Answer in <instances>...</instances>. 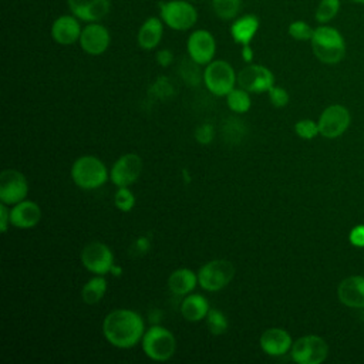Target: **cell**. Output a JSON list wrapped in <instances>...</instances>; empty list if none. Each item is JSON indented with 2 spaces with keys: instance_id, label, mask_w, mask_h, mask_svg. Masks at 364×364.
Listing matches in <instances>:
<instances>
[{
  "instance_id": "1",
  "label": "cell",
  "mask_w": 364,
  "mask_h": 364,
  "mask_svg": "<svg viewBox=\"0 0 364 364\" xmlns=\"http://www.w3.org/2000/svg\"><path fill=\"white\" fill-rule=\"evenodd\" d=\"M145 333V323L139 313L131 309H115L102 320L105 340L117 348L136 346Z\"/></svg>"
},
{
  "instance_id": "2",
  "label": "cell",
  "mask_w": 364,
  "mask_h": 364,
  "mask_svg": "<svg viewBox=\"0 0 364 364\" xmlns=\"http://www.w3.org/2000/svg\"><path fill=\"white\" fill-rule=\"evenodd\" d=\"M310 43L314 55L324 64H337L346 55V41L334 27L324 24L314 28Z\"/></svg>"
},
{
  "instance_id": "3",
  "label": "cell",
  "mask_w": 364,
  "mask_h": 364,
  "mask_svg": "<svg viewBox=\"0 0 364 364\" xmlns=\"http://www.w3.org/2000/svg\"><path fill=\"white\" fill-rule=\"evenodd\" d=\"M109 178L105 164L94 155H82L77 158L71 166V179L81 189H97Z\"/></svg>"
},
{
  "instance_id": "4",
  "label": "cell",
  "mask_w": 364,
  "mask_h": 364,
  "mask_svg": "<svg viewBox=\"0 0 364 364\" xmlns=\"http://www.w3.org/2000/svg\"><path fill=\"white\" fill-rule=\"evenodd\" d=\"M141 346L148 358L161 363L169 360L175 354L176 340L171 330L164 326L154 324L145 330Z\"/></svg>"
},
{
  "instance_id": "5",
  "label": "cell",
  "mask_w": 364,
  "mask_h": 364,
  "mask_svg": "<svg viewBox=\"0 0 364 364\" xmlns=\"http://www.w3.org/2000/svg\"><path fill=\"white\" fill-rule=\"evenodd\" d=\"M203 82L209 92L218 97H226L237 82L233 67L225 60H212L203 71Z\"/></svg>"
},
{
  "instance_id": "6",
  "label": "cell",
  "mask_w": 364,
  "mask_h": 364,
  "mask_svg": "<svg viewBox=\"0 0 364 364\" xmlns=\"http://www.w3.org/2000/svg\"><path fill=\"white\" fill-rule=\"evenodd\" d=\"M235 276V266L226 259H213L198 270V283L206 291L225 289Z\"/></svg>"
},
{
  "instance_id": "7",
  "label": "cell",
  "mask_w": 364,
  "mask_h": 364,
  "mask_svg": "<svg viewBox=\"0 0 364 364\" xmlns=\"http://www.w3.org/2000/svg\"><path fill=\"white\" fill-rule=\"evenodd\" d=\"M159 13L164 23L176 31L191 28L198 18L195 7L183 0H169L159 3Z\"/></svg>"
},
{
  "instance_id": "8",
  "label": "cell",
  "mask_w": 364,
  "mask_h": 364,
  "mask_svg": "<svg viewBox=\"0 0 364 364\" xmlns=\"http://www.w3.org/2000/svg\"><path fill=\"white\" fill-rule=\"evenodd\" d=\"M290 354L297 364H320L328 354V346L324 338L309 334L293 343Z\"/></svg>"
},
{
  "instance_id": "9",
  "label": "cell",
  "mask_w": 364,
  "mask_h": 364,
  "mask_svg": "<svg viewBox=\"0 0 364 364\" xmlns=\"http://www.w3.org/2000/svg\"><path fill=\"white\" fill-rule=\"evenodd\" d=\"M81 263L90 273L102 276L109 273L115 264L112 250L100 240H92L82 247Z\"/></svg>"
},
{
  "instance_id": "10",
  "label": "cell",
  "mask_w": 364,
  "mask_h": 364,
  "mask_svg": "<svg viewBox=\"0 0 364 364\" xmlns=\"http://www.w3.org/2000/svg\"><path fill=\"white\" fill-rule=\"evenodd\" d=\"M28 193V182L17 169H4L0 173V200L13 206L26 199Z\"/></svg>"
},
{
  "instance_id": "11",
  "label": "cell",
  "mask_w": 364,
  "mask_h": 364,
  "mask_svg": "<svg viewBox=\"0 0 364 364\" xmlns=\"http://www.w3.org/2000/svg\"><path fill=\"white\" fill-rule=\"evenodd\" d=\"M237 84L249 92H267L274 85V75L264 65L249 64L239 71Z\"/></svg>"
},
{
  "instance_id": "12",
  "label": "cell",
  "mask_w": 364,
  "mask_h": 364,
  "mask_svg": "<svg viewBox=\"0 0 364 364\" xmlns=\"http://www.w3.org/2000/svg\"><path fill=\"white\" fill-rule=\"evenodd\" d=\"M142 172V159L136 154L121 155L109 169V179L115 186H131Z\"/></svg>"
},
{
  "instance_id": "13",
  "label": "cell",
  "mask_w": 364,
  "mask_h": 364,
  "mask_svg": "<svg viewBox=\"0 0 364 364\" xmlns=\"http://www.w3.org/2000/svg\"><path fill=\"white\" fill-rule=\"evenodd\" d=\"M318 131L324 138L340 136L350 125V112L346 107L334 104L327 107L318 118Z\"/></svg>"
},
{
  "instance_id": "14",
  "label": "cell",
  "mask_w": 364,
  "mask_h": 364,
  "mask_svg": "<svg viewBox=\"0 0 364 364\" xmlns=\"http://www.w3.org/2000/svg\"><path fill=\"white\" fill-rule=\"evenodd\" d=\"M189 58L199 64L206 65L209 64L216 53V41L215 37L206 30H195L186 43Z\"/></svg>"
},
{
  "instance_id": "15",
  "label": "cell",
  "mask_w": 364,
  "mask_h": 364,
  "mask_svg": "<svg viewBox=\"0 0 364 364\" xmlns=\"http://www.w3.org/2000/svg\"><path fill=\"white\" fill-rule=\"evenodd\" d=\"M109 41L111 37L108 30L98 23H90L85 26L80 36V46L90 55L102 54L108 48Z\"/></svg>"
},
{
  "instance_id": "16",
  "label": "cell",
  "mask_w": 364,
  "mask_h": 364,
  "mask_svg": "<svg viewBox=\"0 0 364 364\" xmlns=\"http://www.w3.org/2000/svg\"><path fill=\"white\" fill-rule=\"evenodd\" d=\"M260 348L272 357H280L290 351L293 346L291 336L280 327H270L264 330L259 338Z\"/></svg>"
},
{
  "instance_id": "17",
  "label": "cell",
  "mask_w": 364,
  "mask_h": 364,
  "mask_svg": "<svg viewBox=\"0 0 364 364\" xmlns=\"http://www.w3.org/2000/svg\"><path fill=\"white\" fill-rule=\"evenodd\" d=\"M41 219V209L33 200H21L10 206V223L17 229H31Z\"/></svg>"
},
{
  "instance_id": "18",
  "label": "cell",
  "mask_w": 364,
  "mask_h": 364,
  "mask_svg": "<svg viewBox=\"0 0 364 364\" xmlns=\"http://www.w3.org/2000/svg\"><path fill=\"white\" fill-rule=\"evenodd\" d=\"M71 13L84 21L95 23L109 11V0H68Z\"/></svg>"
},
{
  "instance_id": "19",
  "label": "cell",
  "mask_w": 364,
  "mask_h": 364,
  "mask_svg": "<svg viewBox=\"0 0 364 364\" xmlns=\"http://www.w3.org/2000/svg\"><path fill=\"white\" fill-rule=\"evenodd\" d=\"M82 28L78 18L73 16H60L51 26V37L61 46H70L80 40Z\"/></svg>"
},
{
  "instance_id": "20",
  "label": "cell",
  "mask_w": 364,
  "mask_h": 364,
  "mask_svg": "<svg viewBox=\"0 0 364 364\" xmlns=\"http://www.w3.org/2000/svg\"><path fill=\"white\" fill-rule=\"evenodd\" d=\"M337 296L347 307H364V277L350 276L340 282Z\"/></svg>"
},
{
  "instance_id": "21",
  "label": "cell",
  "mask_w": 364,
  "mask_h": 364,
  "mask_svg": "<svg viewBox=\"0 0 364 364\" xmlns=\"http://www.w3.org/2000/svg\"><path fill=\"white\" fill-rule=\"evenodd\" d=\"M210 310L209 301L205 296L199 293H189L183 297L181 304V314L186 321L198 323L206 318L208 311Z\"/></svg>"
},
{
  "instance_id": "22",
  "label": "cell",
  "mask_w": 364,
  "mask_h": 364,
  "mask_svg": "<svg viewBox=\"0 0 364 364\" xmlns=\"http://www.w3.org/2000/svg\"><path fill=\"white\" fill-rule=\"evenodd\" d=\"M168 289L176 296H186L193 291L198 283V273L188 267H179L173 270L168 277Z\"/></svg>"
},
{
  "instance_id": "23",
  "label": "cell",
  "mask_w": 364,
  "mask_h": 364,
  "mask_svg": "<svg viewBox=\"0 0 364 364\" xmlns=\"http://www.w3.org/2000/svg\"><path fill=\"white\" fill-rule=\"evenodd\" d=\"M259 28V18L253 14H246L243 17H239L233 21L230 26V34L235 43L246 46L250 44L255 34Z\"/></svg>"
},
{
  "instance_id": "24",
  "label": "cell",
  "mask_w": 364,
  "mask_h": 364,
  "mask_svg": "<svg viewBox=\"0 0 364 364\" xmlns=\"http://www.w3.org/2000/svg\"><path fill=\"white\" fill-rule=\"evenodd\" d=\"M162 33H164L162 21L158 17H149L139 27L136 41L141 48L152 50L159 44L162 38Z\"/></svg>"
},
{
  "instance_id": "25",
  "label": "cell",
  "mask_w": 364,
  "mask_h": 364,
  "mask_svg": "<svg viewBox=\"0 0 364 364\" xmlns=\"http://www.w3.org/2000/svg\"><path fill=\"white\" fill-rule=\"evenodd\" d=\"M107 293V280L102 274H94L81 289V299L85 304L94 306L102 300Z\"/></svg>"
},
{
  "instance_id": "26",
  "label": "cell",
  "mask_w": 364,
  "mask_h": 364,
  "mask_svg": "<svg viewBox=\"0 0 364 364\" xmlns=\"http://www.w3.org/2000/svg\"><path fill=\"white\" fill-rule=\"evenodd\" d=\"M226 104L229 107L230 111L236 112V114H245L250 109L252 101H250V95L249 91L243 90V88H233L228 95H226Z\"/></svg>"
},
{
  "instance_id": "27",
  "label": "cell",
  "mask_w": 364,
  "mask_h": 364,
  "mask_svg": "<svg viewBox=\"0 0 364 364\" xmlns=\"http://www.w3.org/2000/svg\"><path fill=\"white\" fill-rule=\"evenodd\" d=\"M206 324H208L209 331H210L213 336L225 334L226 330H228V326H229L228 317H226L225 313L220 311L219 309H210V310L208 311Z\"/></svg>"
},
{
  "instance_id": "28",
  "label": "cell",
  "mask_w": 364,
  "mask_h": 364,
  "mask_svg": "<svg viewBox=\"0 0 364 364\" xmlns=\"http://www.w3.org/2000/svg\"><path fill=\"white\" fill-rule=\"evenodd\" d=\"M340 10V0H320L316 10V20L321 24L331 21Z\"/></svg>"
},
{
  "instance_id": "29",
  "label": "cell",
  "mask_w": 364,
  "mask_h": 364,
  "mask_svg": "<svg viewBox=\"0 0 364 364\" xmlns=\"http://www.w3.org/2000/svg\"><path fill=\"white\" fill-rule=\"evenodd\" d=\"M213 10L222 20H232L240 10V0H213Z\"/></svg>"
},
{
  "instance_id": "30",
  "label": "cell",
  "mask_w": 364,
  "mask_h": 364,
  "mask_svg": "<svg viewBox=\"0 0 364 364\" xmlns=\"http://www.w3.org/2000/svg\"><path fill=\"white\" fill-rule=\"evenodd\" d=\"M114 205L121 212H129L135 206V195L129 186H119L114 195Z\"/></svg>"
},
{
  "instance_id": "31",
  "label": "cell",
  "mask_w": 364,
  "mask_h": 364,
  "mask_svg": "<svg viewBox=\"0 0 364 364\" xmlns=\"http://www.w3.org/2000/svg\"><path fill=\"white\" fill-rule=\"evenodd\" d=\"M313 33H314V30H313L306 21H301V20L293 21V23L289 26V34H290V37H293L294 40H299V41L311 40Z\"/></svg>"
},
{
  "instance_id": "32",
  "label": "cell",
  "mask_w": 364,
  "mask_h": 364,
  "mask_svg": "<svg viewBox=\"0 0 364 364\" xmlns=\"http://www.w3.org/2000/svg\"><path fill=\"white\" fill-rule=\"evenodd\" d=\"M294 131L301 139H313L317 134H320L318 124L311 121V119L297 121L296 125H294Z\"/></svg>"
},
{
  "instance_id": "33",
  "label": "cell",
  "mask_w": 364,
  "mask_h": 364,
  "mask_svg": "<svg viewBox=\"0 0 364 364\" xmlns=\"http://www.w3.org/2000/svg\"><path fill=\"white\" fill-rule=\"evenodd\" d=\"M267 95H269V100H270L272 105H274L277 108L286 107L289 104V100H290L289 92L283 87H277V85H273L267 91Z\"/></svg>"
},
{
  "instance_id": "34",
  "label": "cell",
  "mask_w": 364,
  "mask_h": 364,
  "mask_svg": "<svg viewBox=\"0 0 364 364\" xmlns=\"http://www.w3.org/2000/svg\"><path fill=\"white\" fill-rule=\"evenodd\" d=\"M213 136H215V128L212 124L209 122H205V124H200L196 129H195V139L202 144V145H208L213 141Z\"/></svg>"
},
{
  "instance_id": "35",
  "label": "cell",
  "mask_w": 364,
  "mask_h": 364,
  "mask_svg": "<svg viewBox=\"0 0 364 364\" xmlns=\"http://www.w3.org/2000/svg\"><path fill=\"white\" fill-rule=\"evenodd\" d=\"M350 242L357 247L364 246V225H357L350 232Z\"/></svg>"
},
{
  "instance_id": "36",
  "label": "cell",
  "mask_w": 364,
  "mask_h": 364,
  "mask_svg": "<svg viewBox=\"0 0 364 364\" xmlns=\"http://www.w3.org/2000/svg\"><path fill=\"white\" fill-rule=\"evenodd\" d=\"M10 225H11L10 223V208H9V205L1 202V205H0V232L6 233Z\"/></svg>"
},
{
  "instance_id": "37",
  "label": "cell",
  "mask_w": 364,
  "mask_h": 364,
  "mask_svg": "<svg viewBox=\"0 0 364 364\" xmlns=\"http://www.w3.org/2000/svg\"><path fill=\"white\" fill-rule=\"evenodd\" d=\"M172 61H173V54H172L169 50L164 48V50H159V51L156 53V63H158L161 67H168Z\"/></svg>"
},
{
  "instance_id": "38",
  "label": "cell",
  "mask_w": 364,
  "mask_h": 364,
  "mask_svg": "<svg viewBox=\"0 0 364 364\" xmlns=\"http://www.w3.org/2000/svg\"><path fill=\"white\" fill-rule=\"evenodd\" d=\"M242 57L246 63H250L253 60V50L250 47V44H246V46H242Z\"/></svg>"
},
{
  "instance_id": "39",
  "label": "cell",
  "mask_w": 364,
  "mask_h": 364,
  "mask_svg": "<svg viewBox=\"0 0 364 364\" xmlns=\"http://www.w3.org/2000/svg\"><path fill=\"white\" fill-rule=\"evenodd\" d=\"M111 272H112V274H115V276H119V274L122 273V269H121L119 266L114 264V266H112V269H111Z\"/></svg>"
},
{
  "instance_id": "40",
  "label": "cell",
  "mask_w": 364,
  "mask_h": 364,
  "mask_svg": "<svg viewBox=\"0 0 364 364\" xmlns=\"http://www.w3.org/2000/svg\"><path fill=\"white\" fill-rule=\"evenodd\" d=\"M351 1H354V3H360V4H364V0H351Z\"/></svg>"
}]
</instances>
